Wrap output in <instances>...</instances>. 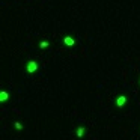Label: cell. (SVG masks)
<instances>
[{
    "instance_id": "cell-5",
    "label": "cell",
    "mask_w": 140,
    "mask_h": 140,
    "mask_svg": "<svg viewBox=\"0 0 140 140\" xmlns=\"http://www.w3.org/2000/svg\"><path fill=\"white\" fill-rule=\"evenodd\" d=\"M83 134H84V128L80 126V128L77 130V137H83Z\"/></svg>"
},
{
    "instance_id": "cell-7",
    "label": "cell",
    "mask_w": 140,
    "mask_h": 140,
    "mask_svg": "<svg viewBox=\"0 0 140 140\" xmlns=\"http://www.w3.org/2000/svg\"><path fill=\"white\" fill-rule=\"evenodd\" d=\"M47 45H48V42H45V41H42V42H41V48H45Z\"/></svg>"
},
{
    "instance_id": "cell-4",
    "label": "cell",
    "mask_w": 140,
    "mask_h": 140,
    "mask_svg": "<svg viewBox=\"0 0 140 140\" xmlns=\"http://www.w3.org/2000/svg\"><path fill=\"white\" fill-rule=\"evenodd\" d=\"M6 99H8V92L2 91V92H0V101H3V103H5Z\"/></svg>"
},
{
    "instance_id": "cell-6",
    "label": "cell",
    "mask_w": 140,
    "mask_h": 140,
    "mask_svg": "<svg viewBox=\"0 0 140 140\" xmlns=\"http://www.w3.org/2000/svg\"><path fill=\"white\" fill-rule=\"evenodd\" d=\"M15 128H17V130H21V128H23V125L20 124V122H15Z\"/></svg>"
},
{
    "instance_id": "cell-3",
    "label": "cell",
    "mask_w": 140,
    "mask_h": 140,
    "mask_svg": "<svg viewBox=\"0 0 140 140\" xmlns=\"http://www.w3.org/2000/svg\"><path fill=\"white\" fill-rule=\"evenodd\" d=\"M74 42H75V41H74L71 36H66V38H65V44H66V45H74Z\"/></svg>"
},
{
    "instance_id": "cell-2",
    "label": "cell",
    "mask_w": 140,
    "mask_h": 140,
    "mask_svg": "<svg viewBox=\"0 0 140 140\" xmlns=\"http://www.w3.org/2000/svg\"><path fill=\"white\" fill-rule=\"evenodd\" d=\"M125 101H126V96H124V95H121L119 98H118V101H116V104H118V107H122L125 104Z\"/></svg>"
},
{
    "instance_id": "cell-1",
    "label": "cell",
    "mask_w": 140,
    "mask_h": 140,
    "mask_svg": "<svg viewBox=\"0 0 140 140\" xmlns=\"http://www.w3.org/2000/svg\"><path fill=\"white\" fill-rule=\"evenodd\" d=\"M38 69V63L35 62V60H30V62L27 63V72H35Z\"/></svg>"
}]
</instances>
